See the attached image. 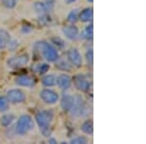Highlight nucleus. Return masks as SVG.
I'll list each match as a JSON object with an SVG mask.
<instances>
[{"label":"nucleus","instance_id":"5701e85b","mask_svg":"<svg viewBox=\"0 0 146 144\" xmlns=\"http://www.w3.org/2000/svg\"><path fill=\"white\" fill-rule=\"evenodd\" d=\"M79 19V13H78V10L77 9H74L68 14L67 16V22L70 23H75L78 21Z\"/></svg>","mask_w":146,"mask_h":144},{"label":"nucleus","instance_id":"6ab92c4d","mask_svg":"<svg viewBox=\"0 0 146 144\" xmlns=\"http://www.w3.org/2000/svg\"><path fill=\"white\" fill-rule=\"evenodd\" d=\"M41 83L45 87H54L56 85V77L54 74L45 75L41 80Z\"/></svg>","mask_w":146,"mask_h":144},{"label":"nucleus","instance_id":"f03ea898","mask_svg":"<svg viewBox=\"0 0 146 144\" xmlns=\"http://www.w3.org/2000/svg\"><path fill=\"white\" fill-rule=\"evenodd\" d=\"M34 49L37 52H39L46 60L50 61V62H56L58 58H60L58 50L53 45L46 41H37L34 44Z\"/></svg>","mask_w":146,"mask_h":144},{"label":"nucleus","instance_id":"2eb2a0df","mask_svg":"<svg viewBox=\"0 0 146 144\" xmlns=\"http://www.w3.org/2000/svg\"><path fill=\"white\" fill-rule=\"evenodd\" d=\"M94 10L93 8H86L79 14V20L82 23H90L93 21Z\"/></svg>","mask_w":146,"mask_h":144},{"label":"nucleus","instance_id":"a211bd4d","mask_svg":"<svg viewBox=\"0 0 146 144\" xmlns=\"http://www.w3.org/2000/svg\"><path fill=\"white\" fill-rule=\"evenodd\" d=\"M16 120L15 115L13 114H4L3 116L0 118V125L3 127H10L14 121Z\"/></svg>","mask_w":146,"mask_h":144},{"label":"nucleus","instance_id":"39448f33","mask_svg":"<svg viewBox=\"0 0 146 144\" xmlns=\"http://www.w3.org/2000/svg\"><path fill=\"white\" fill-rule=\"evenodd\" d=\"M29 62V55L27 53H23L15 56H12L7 60V65L12 69L22 68Z\"/></svg>","mask_w":146,"mask_h":144},{"label":"nucleus","instance_id":"4468645a","mask_svg":"<svg viewBox=\"0 0 146 144\" xmlns=\"http://www.w3.org/2000/svg\"><path fill=\"white\" fill-rule=\"evenodd\" d=\"M73 103H74V96L65 94V96H63L62 98V100H60V107L65 112H69L72 108Z\"/></svg>","mask_w":146,"mask_h":144},{"label":"nucleus","instance_id":"dca6fc26","mask_svg":"<svg viewBox=\"0 0 146 144\" xmlns=\"http://www.w3.org/2000/svg\"><path fill=\"white\" fill-rule=\"evenodd\" d=\"M94 25H87L86 27L82 30V32L80 33V37L84 40H87V41H92L93 40V37H94Z\"/></svg>","mask_w":146,"mask_h":144},{"label":"nucleus","instance_id":"f8f14e48","mask_svg":"<svg viewBox=\"0 0 146 144\" xmlns=\"http://www.w3.org/2000/svg\"><path fill=\"white\" fill-rule=\"evenodd\" d=\"M15 81L18 86L27 87V88H32V87H34L35 83H36L34 78L29 76V75H21V76L16 78Z\"/></svg>","mask_w":146,"mask_h":144},{"label":"nucleus","instance_id":"6e6552de","mask_svg":"<svg viewBox=\"0 0 146 144\" xmlns=\"http://www.w3.org/2000/svg\"><path fill=\"white\" fill-rule=\"evenodd\" d=\"M40 98L47 104H55L58 101V94L50 89H43L40 92Z\"/></svg>","mask_w":146,"mask_h":144},{"label":"nucleus","instance_id":"7ed1b4c3","mask_svg":"<svg viewBox=\"0 0 146 144\" xmlns=\"http://www.w3.org/2000/svg\"><path fill=\"white\" fill-rule=\"evenodd\" d=\"M34 129V121L29 115H22L18 119L15 126L16 134L25 135Z\"/></svg>","mask_w":146,"mask_h":144},{"label":"nucleus","instance_id":"20e7f679","mask_svg":"<svg viewBox=\"0 0 146 144\" xmlns=\"http://www.w3.org/2000/svg\"><path fill=\"white\" fill-rule=\"evenodd\" d=\"M69 112L71 114V116L75 118L86 117L87 115H89V107L87 105V102L84 100V98L82 96H74V103H73L72 108Z\"/></svg>","mask_w":146,"mask_h":144},{"label":"nucleus","instance_id":"423d86ee","mask_svg":"<svg viewBox=\"0 0 146 144\" xmlns=\"http://www.w3.org/2000/svg\"><path fill=\"white\" fill-rule=\"evenodd\" d=\"M6 98H8L9 102L13 103V104H17V103H23L25 101V94L23 93L22 90L20 89H12L8 91Z\"/></svg>","mask_w":146,"mask_h":144},{"label":"nucleus","instance_id":"f257e3e1","mask_svg":"<svg viewBox=\"0 0 146 144\" xmlns=\"http://www.w3.org/2000/svg\"><path fill=\"white\" fill-rule=\"evenodd\" d=\"M54 120L53 110H43L40 111L35 115V122L37 123L39 129L44 137H49L52 134L51 124Z\"/></svg>","mask_w":146,"mask_h":144},{"label":"nucleus","instance_id":"cd10ccee","mask_svg":"<svg viewBox=\"0 0 146 144\" xmlns=\"http://www.w3.org/2000/svg\"><path fill=\"white\" fill-rule=\"evenodd\" d=\"M7 47H8L9 51H15L17 50V48L19 47V42L17 39H10V41H9L8 45H7Z\"/></svg>","mask_w":146,"mask_h":144},{"label":"nucleus","instance_id":"9b49d317","mask_svg":"<svg viewBox=\"0 0 146 144\" xmlns=\"http://www.w3.org/2000/svg\"><path fill=\"white\" fill-rule=\"evenodd\" d=\"M62 32L64 36L67 39L71 40V41H76L80 37V32L77 27L75 25H68V27H64L62 29Z\"/></svg>","mask_w":146,"mask_h":144},{"label":"nucleus","instance_id":"1a4fd4ad","mask_svg":"<svg viewBox=\"0 0 146 144\" xmlns=\"http://www.w3.org/2000/svg\"><path fill=\"white\" fill-rule=\"evenodd\" d=\"M67 60L71 63V65L76 67H81L82 63H83V60H82V56L80 52L75 48H71L67 51L66 53Z\"/></svg>","mask_w":146,"mask_h":144},{"label":"nucleus","instance_id":"2f4dec72","mask_svg":"<svg viewBox=\"0 0 146 144\" xmlns=\"http://www.w3.org/2000/svg\"><path fill=\"white\" fill-rule=\"evenodd\" d=\"M49 142H50V143H52V144H56V143H58V141H56L55 138L51 137L50 139H49Z\"/></svg>","mask_w":146,"mask_h":144},{"label":"nucleus","instance_id":"c756f323","mask_svg":"<svg viewBox=\"0 0 146 144\" xmlns=\"http://www.w3.org/2000/svg\"><path fill=\"white\" fill-rule=\"evenodd\" d=\"M32 29H33V28H32V27L30 25H25L21 28V32H22L23 34H28L32 31Z\"/></svg>","mask_w":146,"mask_h":144},{"label":"nucleus","instance_id":"b1692460","mask_svg":"<svg viewBox=\"0 0 146 144\" xmlns=\"http://www.w3.org/2000/svg\"><path fill=\"white\" fill-rule=\"evenodd\" d=\"M1 4L7 9H14L18 4L19 0H0Z\"/></svg>","mask_w":146,"mask_h":144},{"label":"nucleus","instance_id":"ddd939ff","mask_svg":"<svg viewBox=\"0 0 146 144\" xmlns=\"http://www.w3.org/2000/svg\"><path fill=\"white\" fill-rule=\"evenodd\" d=\"M72 83L71 77L68 74H60L56 77V85L60 89L62 90H67L70 88Z\"/></svg>","mask_w":146,"mask_h":144},{"label":"nucleus","instance_id":"393cba45","mask_svg":"<svg viewBox=\"0 0 146 144\" xmlns=\"http://www.w3.org/2000/svg\"><path fill=\"white\" fill-rule=\"evenodd\" d=\"M89 142L88 138L86 137V136H76V137L72 138L71 140H70V143L71 144H87Z\"/></svg>","mask_w":146,"mask_h":144},{"label":"nucleus","instance_id":"c85d7f7f","mask_svg":"<svg viewBox=\"0 0 146 144\" xmlns=\"http://www.w3.org/2000/svg\"><path fill=\"white\" fill-rule=\"evenodd\" d=\"M52 42H53L54 45L58 47V48H62V47L64 46V42H63V40L60 39V37H54V38H52Z\"/></svg>","mask_w":146,"mask_h":144},{"label":"nucleus","instance_id":"7c9ffc66","mask_svg":"<svg viewBox=\"0 0 146 144\" xmlns=\"http://www.w3.org/2000/svg\"><path fill=\"white\" fill-rule=\"evenodd\" d=\"M39 22H40V23H41V25H47V23H50V18H49L48 16H47V14H44V15H42L41 17H40Z\"/></svg>","mask_w":146,"mask_h":144},{"label":"nucleus","instance_id":"9d476101","mask_svg":"<svg viewBox=\"0 0 146 144\" xmlns=\"http://www.w3.org/2000/svg\"><path fill=\"white\" fill-rule=\"evenodd\" d=\"M34 9L37 13L44 15V14L49 13L55 7V1L54 0H46V1H38L34 3Z\"/></svg>","mask_w":146,"mask_h":144},{"label":"nucleus","instance_id":"aec40b11","mask_svg":"<svg viewBox=\"0 0 146 144\" xmlns=\"http://www.w3.org/2000/svg\"><path fill=\"white\" fill-rule=\"evenodd\" d=\"M81 131H83L84 133L89 134V135H92L94 133V124L92 120H86L83 124L81 125Z\"/></svg>","mask_w":146,"mask_h":144},{"label":"nucleus","instance_id":"72a5a7b5","mask_svg":"<svg viewBox=\"0 0 146 144\" xmlns=\"http://www.w3.org/2000/svg\"><path fill=\"white\" fill-rule=\"evenodd\" d=\"M88 1H89V2H91V3H93V2H94V0H88Z\"/></svg>","mask_w":146,"mask_h":144},{"label":"nucleus","instance_id":"0eeeda50","mask_svg":"<svg viewBox=\"0 0 146 144\" xmlns=\"http://www.w3.org/2000/svg\"><path fill=\"white\" fill-rule=\"evenodd\" d=\"M73 83H74L75 88L80 92H83V93H87L91 87V83L89 79L85 75L82 74L76 75L73 78Z\"/></svg>","mask_w":146,"mask_h":144},{"label":"nucleus","instance_id":"bb28decb","mask_svg":"<svg viewBox=\"0 0 146 144\" xmlns=\"http://www.w3.org/2000/svg\"><path fill=\"white\" fill-rule=\"evenodd\" d=\"M86 60L89 66H93L94 63V51L93 49H89L86 53Z\"/></svg>","mask_w":146,"mask_h":144},{"label":"nucleus","instance_id":"412c9836","mask_svg":"<svg viewBox=\"0 0 146 144\" xmlns=\"http://www.w3.org/2000/svg\"><path fill=\"white\" fill-rule=\"evenodd\" d=\"M58 62H56V66L58 69L62 70V71H70L71 70V63L68 60H58Z\"/></svg>","mask_w":146,"mask_h":144},{"label":"nucleus","instance_id":"f3484780","mask_svg":"<svg viewBox=\"0 0 146 144\" xmlns=\"http://www.w3.org/2000/svg\"><path fill=\"white\" fill-rule=\"evenodd\" d=\"M11 39V36L9 32L5 29H0V50L7 48L9 41Z\"/></svg>","mask_w":146,"mask_h":144},{"label":"nucleus","instance_id":"4be33fe9","mask_svg":"<svg viewBox=\"0 0 146 144\" xmlns=\"http://www.w3.org/2000/svg\"><path fill=\"white\" fill-rule=\"evenodd\" d=\"M10 108V102L6 96H0V112L4 113L9 110Z\"/></svg>","mask_w":146,"mask_h":144},{"label":"nucleus","instance_id":"a878e982","mask_svg":"<svg viewBox=\"0 0 146 144\" xmlns=\"http://www.w3.org/2000/svg\"><path fill=\"white\" fill-rule=\"evenodd\" d=\"M49 69H50V65L48 64V63H42V64H39L37 65L36 67V71L39 73V74H46L47 72L49 71Z\"/></svg>","mask_w":146,"mask_h":144},{"label":"nucleus","instance_id":"473e14b6","mask_svg":"<svg viewBox=\"0 0 146 144\" xmlns=\"http://www.w3.org/2000/svg\"><path fill=\"white\" fill-rule=\"evenodd\" d=\"M77 0H64V2L66 4H71V3H74V2H76Z\"/></svg>","mask_w":146,"mask_h":144}]
</instances>
